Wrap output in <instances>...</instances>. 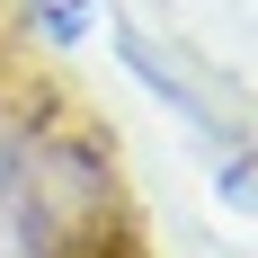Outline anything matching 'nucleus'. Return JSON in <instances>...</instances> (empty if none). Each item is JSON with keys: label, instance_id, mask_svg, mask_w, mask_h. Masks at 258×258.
I'll use <instances>...</instances> for the list:
<instances>
[{"label": "nucleus", "instance_id": "f257e3e1", "mask_svg": "<svg viewBox=\"0 0 258 258\" xmlns=\"http://www.w3.org/2000/svg\"><path fill=\"white\" fill-rule=\"evenodd\" d=\"M80 18H89V0H45V27H53V36H80Z\"/></svg>", "mask_w": 258, "mask_h": 258}]
</instances>
